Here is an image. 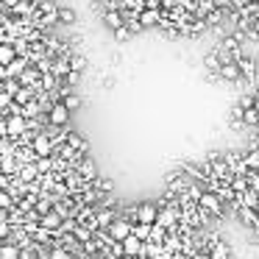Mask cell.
I'll list each match as a JSON object with an SVG mask.
<instances>
[{
    "mask_svg": "<svg viewBox=\"0 0 259 259\" xmlns=\"http://www.w3.org/2000/svg\"><path fill=\"white\" fill-rule=\"evenodd\" d=\"M9 78V67L6 64H0V81H6Z\"/></svg>",
    "mask_w": 259,
    "mask_h": 259,
    "instance_id": "obj_36",
    "label": "cell"
},
{
    "mask_svg": "<svg viewBox=\"0 0 259 259\" xmlns=\"http://www.w3.org/2000/svg\"><path fill=\"white\" fill-rule=\"evenodd\" d=\"M195 259H212V256H206V253H198V256Z\"/></svg>",
    "mask_w": 259,
    "mask_h": 259,
    "instance_id": "obj_39",
    "label": "cell"
},
{
    "mask_svg": "<svg viewBox=\"0 0 259 259\" xmlns=\"http://www.w3.org/2000/svg\"><path fill=\"white\" fill-rule=\"evenodd\" d=\"M70 114H73V112H70V109L64 106L62 101H56V103L51 106V112H48V123H53V125H67Z\"/></svg>",
    "mask_w": 259,
    "mask_h": 259,
    "instance_id": "obj_4",
    "label": "cell"
},
{
    "mask_svg": "<svg viewBox=\"0 0 259 259\" xmlns=\"http://www.w3.org/2000/svg\"><path fill=\"white\" fill-rule=\"evenodd\" d=\"M62 103L70 109V112H75V109H81V95H75V92H70V95L62 98Z\"/></svg>",
    "mask_w": 259,
    "mask_h": 259,
    "instance_id": "obj_28",
    "label": "cell"
},
{
    "mask_svg": "<svg viewBox=\"0 0 259 259\" xmlns=\"http://www.w3.org/2000/svg\"><path fill=\"white\" fill-rule=\"evenodd\" d=\"M131 234H134V237H140L142 242H148V240H151V234H153V226H151V223H134Z\"/></svg>",
    "mask_w": 259,
    "mask_h": 259,
    "instance_id": "obj_21",
    "label": "cell"
},
{
    "mask_svg": "<svg viewBox=\"0 0 259 259\" xmlns=\"http://www.w3.org/2000/svg\"><path fill=\"white\" fill-rule=\"evenodd\" d=\"M6 123H9V137L12 140H17V137H23L28 131V117L25 114H12V117H6Z\"/></svg>",
    "mask_w": 259,
    "mask_h": 259,
    "instance_id": "obj_5",
    "label": "cell"
},
{
    "mask_svg": "<svg viewBox=\"0 0 259 259\" xmlns=\"http://www.w3.org/2000/svg\"><path fill=\"white\" fill-rule=\"evenodd\" d=\"M231 256V248L226 242H218L214 240V248H212V259H229Z\"/></svg>",
    "mask_w": 259,
    "mask_h": 259,
    "instance_id": "obj_27",
    "label": "cell"
},
{
    "mask_svg": "<svg viewBox=\"0 0 259 259\" xmlns=\"http://www.w3.org/2000/svg\"><path fill=\"white\" fill-rule=\"evenodd\" d=\"M256 109H259V90H256Z\"/></svg>",
    "mask_w": 259,
    "mask_h": 259,
    "instance_id": "obj_40",
    "label": "cell"
},
{
    "mask_svg": "<svg viewBox=\"0 0 259 259\" xmlns=\"http://www.w3.org/2000/svg\"><path fill=\"white\" fill-rule=\"evenodd\" d=\"M70 64H73V70L84 73V70H87V64H90V62H87V56H84L81 51H73V53H70Z\"/></svg>",
    "mask_w": 259,
    "mask_h": 259,
    "instance_id": "obj_24",
    "label": "cell"
},
{
    "mask_svg": "<svg viewBox=\"0 0 259 259\" xmlns=\"http://www.w3.org/2000/svg\"><path fill=\"white\" fill-rule=\"evenodd\" d=\"M92 187H95L98 192H112L114 190V181L112 179H95V181H92Z\"/></svg>",
    "mask_w": 259,
    "mask_h": 259,
    "instance_id": "obj_30",
    "label": "cell"
},
{
    "mask_svg": "<svg viewBox=\"0 0 259 259\" xmlns=\"http://www.w3.org/2000/svg\"><path fill=\"white\" fill-rule=\"evenodd\" d=\"M131 229H134V223H131V220H125V218H114V223L106 229V234L112 237L114 242H123L125 237L131 234Z\"/></svg>",
    "mask_w": 259,
    "mask_h": 259,
    "instance_id": "obj_2",
    "label": "cell"
},
{
    "mask_svg": "<svg viewBox=\"0 0 259 259\" xmlns=\"http://www.w3.org/2000/svg\"><path fill=\"white\" fill-rule=\"evenodd\" d=\"M242 123L251 125V128H259V109L256 106L245 109V112H242Z\"/></svg>",
    "mask_w": 259,
    "mask_h": 259,
    "instance_id": "obj_23",
    "label": "cell"
},
{
    "mask_svg": "<svg viewBox=\"0 0 259 259\" xmlns=\"http://www.w3.org/2000/svg\"><path fill=\"white\" fill-rule=\"evenodd\" d=\"M31 148L36 151V159H39V156H53V151H56V145H53V140L45 134V131H39V134L34 137V142H31Z\"/></svg>",
    "mask_w": 259,
    "mask_h": 259,
    "instance_id": "obj_3",
    "label": "cell"
},
{
    "mask_svg": "<svg viewBox=\"0 0 259 259\" xmlns=\"http://www.w3.org/2000/svg\"><path fill=\"white\" fill-rule=\"evenodd\" d=\"M62 223H64V218H62V212H48V214H42L39 218V226L42 229H48V231H56V229H62Z\"/></svg>",
    "mask_w": 259,
    "mask_h": 259,
    "instance_id": "obj_9",
    "label": "cell"
},
{
    "mask_svg": "<svg viewBox=\"0 0 259 259\" xmlns=\"http://www.w3.org/2000/svg\"><path fill=\"white\" fill-rule=\"evenodd\" d=\"M220 67H223V64H220L218 53L209 51L206 56H203V70H206V73H220Z\"/></svg>",
    "mask_w": 259,
    "mask_h": 259,
    "instance_id": "obj_20",
    "label": "cell"
},
{
    "mask_svg": "<svg viewBox=\"0 0 259 259\" xmlns=\"http://www.w3.org/2000/svg\"><path fill=\"white\" fill-rule=\"evenodd\" d=\"M23 256V251H20L17 242H3L0 245V259H20Z\"/></svg>",
    "mask_w": 259,
    "mask_h": 259,
    "instance_id": "obj_17",
    "label": "cell"
},
{
    "mask_svg": "<svg viewBox=\"0 0 259 259\" xmlns=\"http://www.w3.org/2000/svg\"><path fill=\"white\" fill-rule=\"evenodd\" d=\"M67 145L73 148V151H78V153H87V151H90L87 140H84L81 134H75V131H70V134H67Z\"/></svg>",
    "mask_w": 259,
    "mask_h": 259,
    "instance_id": "obj_16",
    "label": "cell"
},
{
    "mask_svg": "<svg viewBox=\"0 0 259 259\" xmlns=\"http://www.w3.org/2000/svg\"><path fill=\"white\" fill-rule=\"evenodd\" d=\"M237 103H240L242 109H251V106H256V92H242V95L237 98Z\"/></svg>",
    "mask_w": 259,
    "mask_h": 259,
    "instance_id": "obj_29",
    "label": "cell"
},
{
    "mask_svg": "<svg viewBox=\"0 0 259 259\" xmlns=\"http://www.w3.org/2000/svg\"><path fill=\"white\" fill-rule=\"evenodd\" d=\"M20 87H23V84H20V78H6V81H3V90H6L9 95H17Z\"/></svg>",
    "mask_w": 259,
    "mask_h": 259,
    "instance_id": "obj_32",
    "label": "cell"
},
{
    "mask_svg": "<svg viewBox=\"0 0 259 259\" xmlns=\"http://www.w3.org/2000/svg\"><path fill=\"white\" fill-rule=\"evenodd\" d=\"M3 220H9V209L0 206V223H3Z\"/></svg>",
    "mask_w": 259,
    "mask_h": 259,
    "instance_id": "obj_37",
    "label": "cell"
},
{
    "mask_svg": "<svg viewBox=\"0 0 259 259\" xmlns=\"http://www.w3.org/2000/svg\"><path fill=\"white\" fill-rule=\"evenodd\" d=\"M242 162L248 164V170H259V151H248L242 156Z\"/></svg>",
    "mask_w": 259,
    "mask_h": 259,
    "instance_id": "obj_31",
    "label": "cell"
},
{
    "mask_svg": "<svg viewBox=\"0 0 259 259\" xmlns=\"http://www.w3.org/2000/svg\"><path fill=\"white\" fill-rule=\"evenodd\" d=\"M14 59H17V51H14V45H9V42H0V64H12Z\"/></svg>",
    "mask_w": 259,
    "mask_h": 259,
    "instance_id": "obj_18",
    "label": "cell"
},
{
    "mask_svg": "<svg viewBox=\"0 0 259 259\" xmlns=\"http://www.w3.org/2000/svg\"><path fill=\"white\" fill-rule=\"evenodd\" d=\"M156 223L162 226V229H167V226H173V223H176V212H173V209H159V218H156Z\"/></svg>",
    "mask_w": 259,
    "mask_h": 259,
    "instance_id": "obj_25",
    "label": "cell"
},
{
    "mask_svg": "<svg viewBox=\"0 0 259 259\" xmlns=\"http://www.w3.org/2000/svg\"><path fill=\"white\" fill-rule=\"evenodd\" d=\"M114 209H98L95 212V229H109V226L114 223Z\"/></svg>",
    "mask_w": 259,
    "mask_h": 259,
    "instance_id": "obj_13",
    "label": "cell"
},
{
    "mask_svg": "<svg viewBox=\"0 0 259 259\" xmlns=\"http://www.w3.org/2000/svg\"><path fill=\"white\" fill-rule=\"evenodd\" d=\"M256 214H259V206H256Z\"/></svg>",
    "mask_w": 259,
    "mask_h": 259,
    "instance_id": "obj_43",
    "label": "cell"
},
{
    "mask_svg": "<svg viewBox=\"0 0 259 259\" xmlns=\"http://www.w3.org/2000/svg\"><path fill=\"white\" fill-rule=\"evenodd\" d=\"M31 3H39V0H31Z\"/></svg>",
    "mask_w": 259,
    "mask_h": 259,
    "instance_id": "obj_41",
    "label": "cell"
},
{
    "mask_svg": "<svg viewBox=\"0 0 259 259\" xmlns=\"http://www.w3.org/2000/svg\"><path fill=\"white\" fill-rule=\"evenodd\" d=\"M134 39V31L128 28V25H120V28H114V42H131Z\"/></svg>",
    "mask_w": 259,
    "mask_h": 259,
    "instance_id": "obj_26",
    "label": "cell"
},
{
    "mask_svg": "<svg viewBox=\"0 0 259 259\" xmlns=\"http://www.w3.org/2000/svg\"><path fill=\"white\" fill-rule=\"evenodd\" d=\"M198 206H201L203 212L220 214V212H223V198H220L214 190H209V192H201V198H198Z\"/></svg>",
    "mask_w": 259,
    "mask_h": 259,
    "instance_id": "obj_1",
    "label": "cell"
},
{
    "mask_svg": "<svg viewBox=\"0 0 259 259\" xmlns=\"http://www.w3.org/2000/svg\"><path fill=\"white\" fill-rule=\"evenodd\" d=\"M12 101H14V95H9L6 90H0V112H3V109H9V106H12Z\"/></svg>",
    "mask_w": 259,
    "mask_h": 259,
    "instance_id": "obj_33",
    "label": "cell"
},
{
    "mask_svg": "<svg viewBox=\"0 0 259 259\" xmlns=\"http://www.w3.org/2000/svg\"><path fill=\"white\" fill-rule=\"evenodd\" d=\"M237 64H240V70H242V78H245V81H253V78H256V62H253L251 56H242Z\"/></svg>",
    "mask_w": 259,
    "mask_h": 259,
    "instance_id": "obj_14",
    "label": "cell"
},
{
    "mask_svg": "<svg viewBox=\"0 0 259 259\" xmlns=\"http://www.w3.org/2000/svg\"><path fill=\"white\" fill-rule=\"evenodd\" d=\"M0 137H9V123H6L3 114H0Z\"/></svg>",
    "mask_w": 259,
    "mask_h": 259,
    "instance_id": "obj_35",
    "label": "cell"
},
{
    "mask_svg": "<svg viewBox=\"0 0 259 259\" xmlns=\"http://www.w3.org/2000/svg\"><path fill=\"white\" fill-rule=\"evenodd\" d=\"M25 67H31V59H28V56H17L12 64H9V78H17V75H23Z\"/></svg>",
    "mask_w": 259,
    "mask_h": 259,
    "instance_id": "obj_15",
    "label": "cell"
},
{
    "mask_svg": "<svg viewBox=\"0 0 259 259\" xmlns=\"http://www.w3.org/2000/svg\"><path fill=\"white\" fill-rule=\"evenodd\" d=\"M75 170H78V176L84 181H95L98 179V167H95V162H92V159H81V162L75 164Z\"/></svg>",
    "mask_w": 259,
    "mask_h": 259,
    "instance_id": "obj_11",
    "label": "cell"
},
{
    "mask_svg": "<svg viewBox=\"0 0 259 259\" xmlns=\"http://www.w3.org/2000/svg\"><path fill=\"white\" fill-rule=\"evenodd\" d=\"M39 95V90H34V87H20V92L14 95V101L20 103V106H25L28 101H34V98Z\"/></svg>",
    "mask_w": 259,
    "mask_h": 259,
    "instance_id": "obj_19",
    "label": "cell"
},
{
    "mask_svg": "<svg viewBox=\"0 0 259 259\" xmlns=\"http://www.w3.org/2000/svg\"><path fill=\"white\" fill-rule=\"evenodd\" d=\"M159 218V206H153V203H140L137 206V223H156Z\"/></svg>",
    "mask_w": 259,
    "mask_h": 259,
    "instance_id": "obj_7",
    "label": "cell"
},
{
    "mask_svg": "<svg viewBox=\"0 0 259 259\" xmlns=\"http://www.w3.org/2000/svg\"><path fill=\"white\" fill-rule=\"evenodd\" d=\"M142 248H145V242H142L140 237H134V234H128V237L123 240L125 256H142Z\"/></svg>",
    "mask_w": 259,
    "mask_h": 259,
    "instance_id": "obj_10",
    "label": "cell"
},
{
    "mask_svg": "<svg viewBox=\"0 0 259 259\" xmlns=\"http://www.w3.org/2000/svg\"><path fill=\"white\" fill-rule=\"evenodd\" d=\"M12 187V176L9 173H0V190H9Z\"/></svg>",
    "mask_w": 259,
    "mask_h": 259,
    "instance_id": "obj_34",
    "label": "cell"
},
{
    "mask_svg": "<svg viewBox=\"0 0 259 259\" xmlns=\"http://www.w3.org/2000/svg\"><path fill=\"white\" fill-rule=\"evenodd\" d=\"M75 20H78V14H75L70 6H59V23L62 25H73Z\"/></svg>",
    "mask_w": 259,
    "mask_h": 259,
    "instance_id": "obj_22",
    "label": "cell"
},
{
    "mask_svg": "<svg viewBox=\"0 0 259 259\" xmlns=\"http://www.w3.org/2000/svg\"><path fill=\"white\" fill-rule=\"evenodd\" d=\"M0 90H3V81H0Z\"/></svg>",
    "mask_w": 259,
    "mask_h": 259,
    "instance_id": "obj_42",
    "label": "cell"
},
{
    "mask_svg": "<svg viewBox=\"0 0 259 259\" xmlns=\"http://www.w3.org/2000/svg\"><path fill=\"white\" fill-rule=\"evenodd\" d=\"M159 20H162V9H148V6H145V9L140 12V23H142V28H145V31L156 28Z\"/></svg>",
    "mask_w": 259,
    "mask_h": 259,
    "instance_id": "obj_8",
    "label": "cell"
},
{
    "mask_svg": "<svg viewBox=\"0 0 259 259\" xmlns=\"http://www.w3.org/2000/svg\"><path fill=\"white\" fill-rule=\"evenodd\" d=\"M220 78L229 81V84H245V78H242V70H240V64H237V62L223 64V67H220Z\"/></svg>",
    "mask_w": 259,
    "mask_h": 259,
    "instance_id": "obj_6",
    "label": "cell"
},
{
    "mask_svg": "<svg viewBox=\"0 0 259 259\" xmlns=\"http://www.w3.org/2000/svg\"><path fill=\"white\" fill-rule=\"evenodd\" d=\"M248 34H259V17H256V20H253V28H251V31H248Z\"/></svg>",
    "mask_w": 259,
    "mask_h": 259,
    "instance_id": "obj_38",
    "label": "cell"
},
{
    "mask_svg": "<svg viewBox=\"0 0 259 259\" xmlns=\"http://www.w3.org/2000/svg\"><path fill=\"white\" fill-rule=\"evenodd\" d=\"M125 20H123V12H120V9H106V12H103V25H106V28H120V25H123Z\"/></svg>",
    "mask_w": 259,
    "mask_h": 259,
    "instance_id": "obj_12",
    "label": "cell"
}]
</instances>
